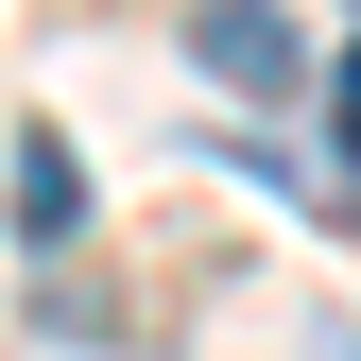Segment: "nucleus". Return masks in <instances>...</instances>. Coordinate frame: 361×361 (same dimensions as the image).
<instances>
[{"label": "nucleus", "instance_id": "obj_1", "mask_svg": "<svg viewBox=\"0 0 361 361\" xmlns=\"http://www.w3.org/2000/svg\"><path fill=\"white\" fill-rule=\"evenodd\" d=\"M190 69L241 86V104H293V86H310V35L276 18V0H207V18H190Z\"/></svg>", "mask_w": 361, "mask_h": 361}, {"label": "nucleus", "instance_id": "obj_2", "mask_svg": "<svg viewBox=\"0 0 361 361\" xmlns=\"http://www.w3.org/2000/svg\"><path fill=\"white\" fill-rule=\"evenodd\" d=\"M86 224V172H69V138H18V241H69Z\"/></svg>", "mask_w": 361, "mask_h": 361}, {"label": "nucleus", "instance_id": "obj_3", "mask_svg": "<svg viewBox=\"0 0 361 361\" xmlns=\"http://www.w3.org/2000/svg\"><path fill=\"white\" fill-rule=\"evenodd\" d=\"M327 138H344V172H361V52L327 69Z\"/></svg>", "mask_w": 361, "mask_h": 361}]
</instances>
